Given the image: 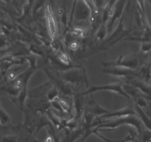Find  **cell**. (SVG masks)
<instances>
[{
    "mask_svg": "<svg viewBox=\"0 0 151 142\" xmlns=\"http://www.w3.org/2000/svg\"><path fill=\"white\" fill-rule=\"evenodd\" d=\"M79 42L76 40H73V41H71V42L69 43V48L72 50H76L79 47Z\"/></svg>",
    "mask_w": 151,
    "mask_h": 142,
    "instance_id": "obj_12",
    "label": "cell"
},
{
    "mask_svg": "<svg viewBox=\"0 0 151 142\" xmlns=\"http://www.w3.org/2000/svg\"><path fill=\"white\" fill-rule=\"evenodd\" d=\"M132 124L134 127L138 129L139 132H141L140 124L139 121L133 115H128V116L122 117V118H118L115 120H113L111 121H108L107 123H101L97 127V130H110V129H115L119 126L122 124Z\"/></svg>",
    "mask_w": 151,
    "mask_h": 142,
    "instance_id": "obj_1",
    "label": "cell"
},
{
    "mask_svg": "<svg viewBox=\"0 0 151 142\" xmlns=\"http://www.w3.org/2000/svg\"><path fill=\"white\" fill-rule=\"evenodd\" d=\"M46 23H47L46 24H47L49 36L51 38L52 41H53L56 39V37H57L58 27L56 19H55L50 5H47V8H46Z\"/></svg>",
    "mask_w": 151,
    "mask_h": 142,
    "instance_id": "obj_2",
    "label": "cell"
},
{
    "mask_svg": "<svg viewBox=\"0 0 151 142\" xmlns=\"http://www.w3.org/2000/svg\"><path fill=\"white\" fill-rule=\"evenodd\" d=\"M106 32H107V27L105 26V24H102L97 31L96 38L99 40L103 39L106 36Z\"/></svg>",
    "mask_w": 151,
    "mask_h": 142,
    "instance_id": "obj_9",
    "label": "cell"
},
{
    "mask_svg": "<svg viewBox=\"0 0 151 142\" xmlns=\"http://www.w3.org/2000/svg\"><path fill=\"white\" fill-rule=\"evenodd\" d=\"M2 142H17V139L14 136H6L3 138Z\"/></svg>",
    "mask_w": 151,
    "mask_h": 142,
    "instance_id": "obj_13",
    "label": "cell"
},
{
    "mask_svg": "<svg viewBox=\"0 0 151 142\" xmlns=\"http://www.w3.org/2000/svg\"><path fill=\"white\" fill-rule=\"evenodd\" d=\"M58 98H59V93H58V90L56 88H53V89L50 90V91L47 93V98H48L49 101H54Z\"/></svg>",
    "mask_w": 151,
    "mask_h": 142,
    "instance_id": "obj_10",
    "label": "cell"
},
{
    "mask_svg": "<svg viewBox=\"0 0 151 142\" xmlns=\"http://www.w3.org/2000/svg\"><path fill=\"white\" fill-rule=\"evenodd\" d=\"M85 5L83 6L78 5L76 8V11L75 12V18L76 20H84L87 19H90L91 17V11L89 8L86 5L85 2H84Z\"/></svg>",
    "mask_w": 151,
    "mask_h": 142,
    "instance_id": "obj_6",
    "label": "cell"
},
{
    "mask_svg": "<svg viewBox=\"0 0 151 142\" xmlns=\"http://www.w3.org/2000/svg\"><path fill=\"white\" fill-rule=\"evenodd\" d=\"M104 66L110 67H122L126 69H133L137 66V61L135 59H130V58H124L122 59V57L119 59V60L112 62H105Z\"/></svg>",
    "mask_w": 151,
    "mask_h": 142,
    "instance_id": "obj_4",
    "label": "cell"
},
{
    "mask_svg": "<svg viewBox=\"0 0 151 142\" xmlns=\"http://www.w3.org/2000/svg\"><path fill=\"white\" fill-rule=\"evenodd\" d=\"M59 59L65 65H68L70 64L69 56L66 53H65V52H62V53H59Z\"/></svg>",
    "mask_w": 151,
    "mask_h": 142,
    "instance_id": "obj_11",
    "label": "cell"
},
{
    "mask_svg": "<svg viewBox=\"0 0 151 142\" xmlns=\"http://www.w3.org/2000/svg\"><path fill=\"white\" fill-rule=\"evenodd\" d=\"M151 48V44L150 43H143L142 45V50L143 52H147Z\"/></svg>",
    "mask_w": 151,
    "mask_h": 142,
    "instance_id": "obj_14",
    "label": "cell"
},
{
    "mask_svg": "<svg viewBox=\"0 0 151 142\" xmlns=\"http://www.w3.org/2000/svg\"><path fill=\"white\" fill-rule=\"evenodd\" d=\"M56 14H58V16H59V17L62 16V15H63L64 14H65V11H64L63 8H59L57 9V11H56Z\"/></svg>",
    "mask_w": 151,
    "mask_h": 142,
    "instance_id": "obj_16",
    "label": "cell"
},
{
    "mask_svg": "<svg viewBox=\"0 0 151 142\" xmlns=\"http://www.w3.org/2000/svg\"><path fill=\"white\" fill-rule=\"evenodd\" d=\"M56 101H57L58 104H59V106H60V108H61V109H62V112L68 113V111H69L70 107H69V104H68V103L67 102V101H65V100L62 99V98H58Z\"/></svg>",
    "mask_w": 151,
    "mask_h": 142,
    "instance_id": "obj_8",
    "label": "cell"
},
{
    "mask_svg": "<svg viewBox=\"0 0 151 142\" xmlns=\"http://www.w3.org/2000/svg\"><path fill=\"white\" fill-rule=\"evenodd\" d=\"M45 142H53V138H52L51 137H49V138H47V139H46Z\"/></svg>",
    "mask_w": 151,
    "mask_h": 142,
    "instance_id": "obj_17",
    "label": "cell"
},
{
    "mask_svg": "<svg viewBox=\"0 0 151 142\" xmlns=\"http://www.w3.org/2000/svg\"><path fill=\"white\" fill-rule=\"evenodd\" d=\"M135 114V112L131 108H124V109L121 110L116 111V112L110 113L103 115L101 116V119H105V118H122V117L128 116V115H133Z\"/></svg>",
    "mask_w": 151,
    "mask_h": 142,
    "instance_id": "obj_5",
    "label": "cell"
},
{
    "mask_svg": "<svg viewBox=\"0 0 151 142\" xmlns=\"http://www.w3.org/2000/svg\"><path fill=\"white\" fill-rule=\"evenodd\" d=\"M98 90H110V91H113V92L118 93L120 95H123L124 97H127L129 98V95L124 92V89H123L122 86L120 83H114V84H110V85H103V86H94L92 87L91 88H90L88 90H87L86 92L84 93V94L89 93L92 92H96V91Z\"/></svg>",
    "mask_w": 151,
    "mask_h": 142,
    "instance_id": "obj_3",
    "label": "cell"
},
{
    "mask_svg": "<svg viewBox=\"0 0 151 142\" xmlns=\"http://www.w3.org/2000/svg\"><path fill=\"white\" fill-rule=\"evenodd\" d=\"M104 73H109V74L115 75L118 76H127L130 73H131V70L126 69L122 67H110L104 70Z\"/></svg>",
    "mask_w": 151,
    "mask_h": 142,
    "instance_id": "obj_7",
    "label": "cell"
},
{
    "mask_svg": "<svg viewBox=\"0 0 151 142\" xmlns=\"http://www.w3.org/2000/svg\"><path fill=\"white\" fill-rule=\"evenodd\" d=\"M137 104L141 108V107H144V106L146 105V102L142 98H139L137 100Z\"/></svg>",
    "mask_w": 151,
    "mask_h": 142,
    "instance_id": "obj_15",
    "label": "cell"
}]
</instances>
